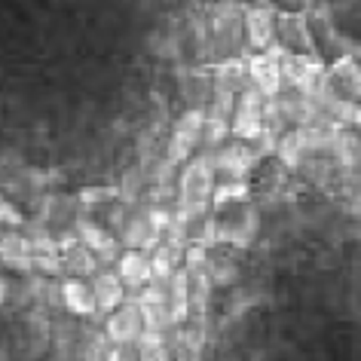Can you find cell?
Here are the masks:
<instances>
[{"label":"cell","mask_w":361,"mask_h":361,"mask_svg":"<svg viewBox=\"0 0 361 361\" xmlns=\"http://www.w3.org/2000/svg\"><path fill=\"white\" fill-rule=\"evenodd\" d=\"M264 111H267V98L257 92L255 86H248L245 92L236 95V107H233V120L230 129L239 141H255L264 132Z\"/></svg>","instance_id":"6"},{"label":"cell","mask_w":361,"mask_h":361,"mask_svg":"<svg viewBox=\"0 0 361 361\" xmlns=\"http://www.w3.org/2000/svg\"><path fill=\"white\" fill-rule=\"evenodd\" d=\"M248 200V184L245 180H221L214 184L212 193V209H224V205H236Z\"/></svg>","instance_id":"26"},{"label":"cell","mask_w":361,"mask_h":361,"mask_svg":"<svg viewBox=\"0 0 361 361\" xmlns=\"http://www.w3.org/2000/svg\"><path fill=\"white\" fill-rule=\"evenodd\" d=\"M334 162H337L340 169H361V132L343 129V132L337 135Z\"/></svg>","instance_id":"23"},{"label":"cell","mask_w":361,"mask_h":361,"mask_svg":"<svg viewBox=\"0 0 361 361\" xmlns=\"http://www.w3.org/2000/svg\"><path fill=\"white\" fill-rule=\"evenodd\" d=\"M59 248H61V279H92L98 269V257L92 255V248H86L77 239V233H59Z\"/></svg>","instance_id":"9"},{"label":"cell","mask_w":361,"mask_h":361,"mask_svg":"<svg viewBox=\"0 0 361 361\" xmlns=\"http://www.w3.org/2000/svg\"><path fill=\"white\" fill-rule=\"evenodd\" d=\"M120 196L116 187H95V190H83L80 193V205H102V202H111Z\"/></svg>","instance_id":"29"},{"label":"cell","mask_w":361,"mask_h":361,"mask_svg":"<svg viewBox=\"0 0 361 361\" xmlns=\"http://www.w3.org/2000/svg\"><path fill=\"white\" fill-rule=\"evenodd\" d=\"M328 86L334 95L346 98V102L361 104V68L355 59H340L328 71Z\"/></svg>","instance_id":"18"},{"label":"cell","mask_w":361,"mask_h":361,"mask_svg":"<svg viewBox=\"0 0 361 361\" xmlns=\"http://www.w3.org/2000/svg\"><path fill=\"white\" fill-rule=\"evenodd\" d=\"M212 162V171L214 178H224V180H245V175L255 166V153H251L248 141H233V144H221V147H214L205 153Z\"/></svg>","instance_id":"7"},{"label":"cell","mask_w":361,"mask_h":361,"mask_svg":"<svg viewBox=\"0 0 361 361\" xmlns=\"http://www.w3.org/2000/svg\"><path fill=\"white\" fill-rule=\"evenodd\" d=\"M169 315H171V322H175V328L187 324L193 315V310H190V273H187L184 267L169 279Z\"/></svg>","instance_id":"20"},{"label":"cell","mask_w":361,"mask_h":361,"mask_svg":"<svg viewBox=\"0 0 361 361\" xmlns=\"http://www.w3.org/2000/svg\"><path fill=\"white\" fill-rule=\"evenodd\" d=\"M212 193H214V171L209 157H193L190 162H184L178 175V212H184L193 224H205L212 212Z\"/></svg>","instance_id":"2"},{"label":"cell","mask_w":361,"mask_h":361,"mask_svg":"<svg viewBox=\"0 0 361 361\" xmlns=\"http://www.w3.org/2000/svg\"><path fill=\"white\" fill-rule=\"evenodd\" d=\"M0 227H4V230H22L25 227L22 209L10 200V196H4V193H0Z\"/></svg>","instance_id":"28"},{"label":"cell","mask_w":361,"mask_h":361,"mask_svg":"<svg viewBox=\"0 0 361 361\" xmlns=\"http://www.w3.org/2000/svg\"><path fill=\"white\" fill-rule=\"evenodd\" d=\"M13 294H16V285L6 276H0V306H10L13 303Z\"/></svg>","instance_id":"31"},{"label":"cell","mask_w":361,"mask_h":361,"mask_svg":"<svg viewBox=\"0 0 361 361\" xmlns=\"http://www.w3.org/2000/svg\"><path fill=\"white\" fill-rule=\"evenodd\" d=\"M144 310L135 300H126L120 310H114L104 319V334L111 340V346H135L144 334Z\"/></svg>","instance_id":"8"},{"label":"cell","mask_w":361,"mask_h":361,"mask_svg":"<svg viewBox=\"0 0 361 361\" xmlns=\"http://www.w3.org/2000/svg\"><path fill=\"white\" fill-rule=\"evenodd\" d=\"M202 129H205V111L202 107H190L178 116L171 126V135L166 141V162L171 166H184L193 159V153L202 147Z\"/></svg>","instance_id":"3"},{"label":"cell","mask_w":361,"mask_h":361,"mask_svg":"<svg viewBox=\"0 0 361 361\" xmlns=\"http://www.w3.org/2000/svg\"><path fill=\"white\" fill-rule=\"evenodd\" d=\"M242 31H245V13L236 0H221L212 4L202 19V49L200 56L221 65V61L236 59L242 47Z\"/></svg>","instance_id":"1"},{"label":"cell","mask_w":361,"mask_h":361,"mask_svg":"<svg viewBox=\"0 0 361 361\" xmlns=\"http://www.w3.org/2000/svg\"><path fill=\"white\" fill-rule=\"evenodd\" d=\"M104 361H138V355H135V346H111Z\"/></svg>","instance_id":"30"},{"label":"cell","mask_w":361,"mask_h":361,"mask_svg":"<svg viewBox=\"0 0 361 361\" xmlns=\"http://www.w3.org/2000/svg\"><path fill=\"white\" fill-rule=\"evenodd\" d=\"M355 61H358V68H361V56H358V59H355Z\"/></svg>","instance_id":"33"},{"label":"cell","mask_w":361,"mask_h":361,"mask_svg":"<svg viewBox=\"0 0 361 361\" xmlns=\"http://www.w3.org/2000/svg\"><path fill=\"white\" fill-rule=\"evenodd\" d=\"M328 83V68L312 56H288L282 59V92H297L312 98Z\"/></svg>","instance_id":"4"},{"label":"cell","mask_w":361,"mask_h":361,"mask_svg":"<svg viewBox=\"0 0 361 361\" xmlns=\"http://www.w3.org/2000/svg\"><path fill=\"white\" fill-rule=\"evenodd\" d=\"M248 80L264 98H276L282 92V61L269 52H257L248 59Z\"/></svg>","instance_id":"11"},{"label":"cell","mask_w":361,"mask_h":361,"mask_svg":"<svg viewBox=\"0 0 361 361\" xmlns=\"http://www.w3.org/2000/svg\"><path fill=\"white\" fill-rule=\"evenodd\" d=\"M135 355H138V361H171L169 337L166 334H157V331L144 328L138 343H135Z\"/></svg>","instance_id":"25"},{"label":"cell","mask_w":361,"mask_h":361,"mask_svg":"<svg viewBox=\"0 0 361 361\" xmlns=\"http://www.w3.org/2000/svg\"><path fill=\"white\" fill-rule=\"evenodd\" d=\"M214 74V86L221 89V92H245V89L251 86L248 80V61H239V59H230V61H221V65L212 68Z\"/></svg>","instance_id":"21"},{"label":"cell","mask_w":361,"mask_h":361,"mask_svg":"<svg viewBox=\"0 0 361 361\" xmlns=\"http://www.w3.org/2000/svg\"><path fill=\"white\" fill-rule=\"evenodd\" d=\"M239 248L230 245H212L209 260H205V276H209L212 288H236L239 285Z\"/></svg>","instance_id":"12"},{"label":"cell","mask_w":361,"mask_h":361,"mask_svg":"<svg viewBox=\"0 0 361 361\" xmlns=\"http://www.w3.org/2000/svg\"><path fill=\"white\" fill-rule=\"evenodd\" d=\"M212 4H221V0H212Z\"/></svg>","instance_id":"34"},{"label":"cell","mask_w":361,"mask_h":361,"mask_svg":"<svg viewBox=\"0 0 361 361\" xmlns=\"http://www.w3.org/2000/svg\"><path fill=\"white\" fill-rule=\"evenodd\" d=\"M276 159L282 162L285 169H300V162L306 159V150H303V141H300V129H288L279 135V144H276Z\"/></svg>","instance_id":"24"},{"label":"cell","mask_w":361,"mask_h":361,"mask_svg":"<svg viewBox=\"0 0 361 361\" xmlns=\"http://www.w3.org/2000/svg\"><path fill=\"white\" fill-rule=\"evenodd\" d=\"M233 135L230 120H218V116H205V129H202V150L209 153L221 144H227V138Z\"/></svg>","instance_id":"27"},{"label":"cell","mask_w":361,"mask_h":361,"mask_svg":"<svg viewBox=\"0 0 361 361\" xmlns=\"http://www.w3.org/2000/svg\"><path fill=\"white\" fill-rule=\"evenodd\" d=\"M74 233H77V239L83 242L86 248H92V255L98 257V267H102V269H111L116 260H120L123 242H120V236H116L114 230H107L98 221L80 214L77 224H74Z\"/></svg>","instance_id":"5"},{"label":"cell","mask_w":361,"mask_h":361,"mask_svg":"<svg viewBox=\"0 0 361 361\" xmlns=\"http://www.w3.org/2000/svg\"><path fill=\"white\" fill-rule=\"evenodd\" d=\"M276 40L291 56H312V28L303 16H276Z\"/></svg>","instance_id":"10"},{"label":"cell","mask_w":361,"mask_h":361,"mask_svg":"<svg viewBox=\"0 0 361 361\" xmlns=\"http://www.w3.org/2000/svg\"><path fill=\"white\" fill-rule=\"evenodd\" d=\"M251 4H257V6H267V0H251Z\"/></svg>","instance_id":"32"},{"label":"cell","mask_w":361,"mask_h":361,"mask_svg":"<svg viewBox=\"0 0 361 361\" xmlns=\"http://www.w3.org/2000/svg\"><path fill=\"white\" fill-rule=\"evenodd\" d=\"M184 251H187V245H178V242H171V239H162L159 245L150 251L153 282H169V279L184 267Z\"/></svg>","instance_id":"19"},{"label":"cell","mask_w":361,"mask_h":361,"mask_svg":"<svg viewBox=\"0 0 361 361\" xmlns=\"http://www.w3.org/2000/svg\"><path fill=\"white\" fill-rule=\"evenodd\" d=\"M180 92L187 95V102H193V107H202L214 98L218 86H214V74H205V71H187L180 77Z\"/></svg>","instance_id":"22"},{"label":"cell","mask_w":361,"mask_h":361,"mask_svg":"<svg viewBox=\"0 0 361 361\" xmlns=\"http://www.w3.org/2000/svg\"><path fill=\"white\" fill-rule=\"evenodd\" d=\"M89 285H92V297H95L98 312L111 315L114 310H120V306L129 300V291H126V285H123V279L116 269H98Z\"/></svg>","instance_id":"13"},{"label":"cell","mask_w":361,"mask_h":361,"mask_svg":"<svg viewBox=\"0 0 361 361\" xmlns=\"http://www.w3.org/2000/svg\"><path fill=\"white\" fill-rule=\"evenodd\" d=\"M245 40L257 52H267V47L276 40V13L269 6H251V10H245Z\"/></svg>","instance_id":"17"},{"label":"cell","mask_w":361,"mask_h":361,"mask_svg":"<svg viewBox=\"0 0 361 361\" xmlns=\"http://www.w3.org/2000/svg\"><path fill=\"white\" fill-rule=\"evenodd\" d=\"M0 264L13 273L28 276L34 273V255H31V242L19 230H6L0 233Z\"/></svg>","instance_id":"15"},{"label":"cell","mask_w":361,"mask_h":361,"mask_svg":"<svg viewBox=\"0 0 361 361\" xmlns=\"http://www.w3.org/2000/svg\"><path fill=\"white\" fill-rule=\"evenodd\" d=\"M61 285V310H68L71 315H77V319H89V315L98 312L95 306V297H92V285L86 282V279H59Z\"/></svg>","instance_id":"16"},{"label":"cell","mask_w":361,"mask_h":361,"mask_svg":"<svg viewBox=\"0 0 361 361\" xmlns=\"http://www.w3.org/2000/svg\"><path fill=\"white\" fill-rule=\"evenodd\" d=\"M116 273H120L126 291L129 297H135L144 285L153 282V269H150V255L147 251H135V248H126L120 260H116Z\"/></svg>","instance_id":"14"}]
</instances>
